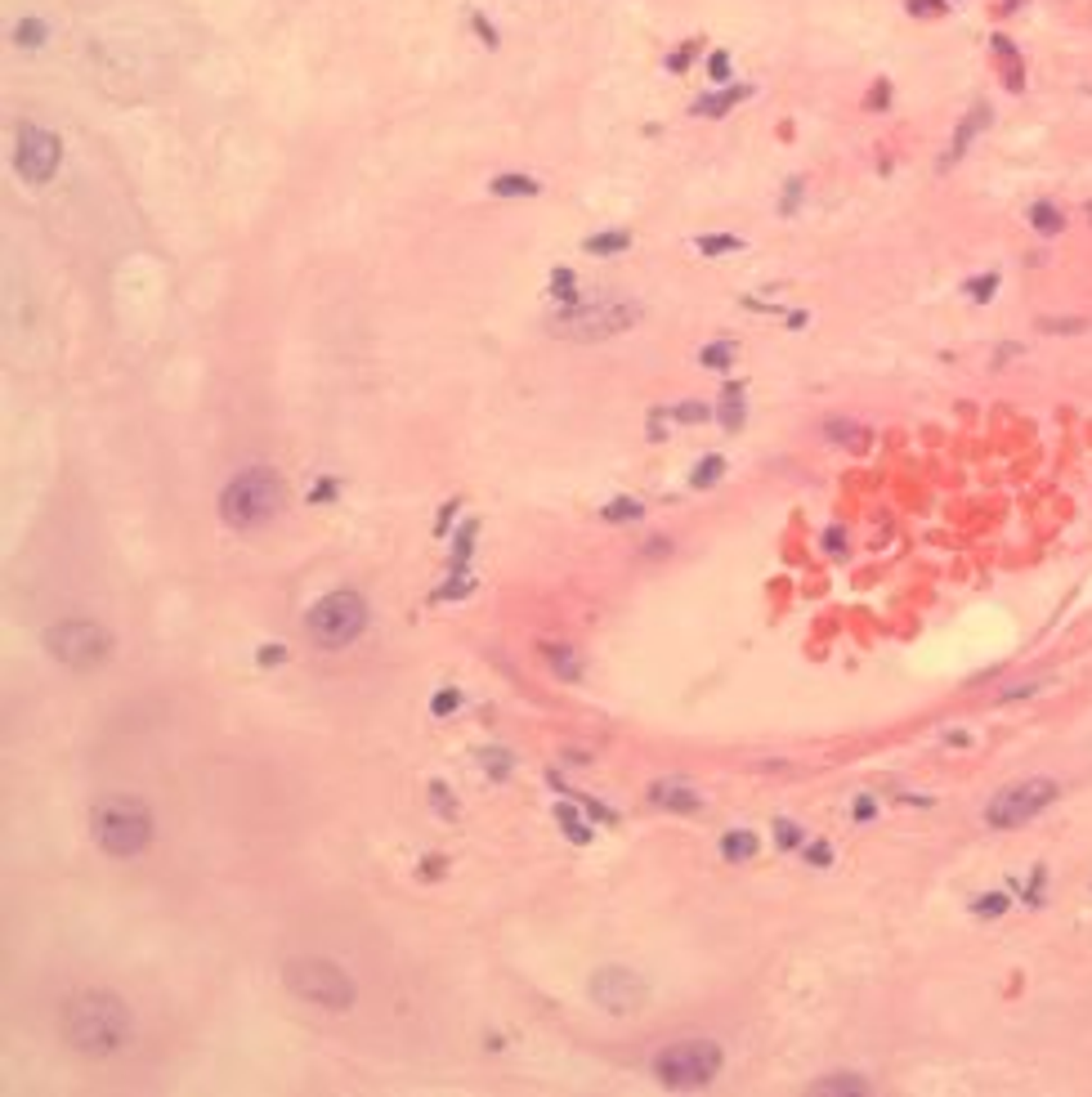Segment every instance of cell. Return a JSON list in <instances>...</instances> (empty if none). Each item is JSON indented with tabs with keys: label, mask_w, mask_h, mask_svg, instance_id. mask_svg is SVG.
Here are the masks:
<instances>
[{
	"label": "cell",
	"mask_w": 1092,
	"mask_h": 1097,
	"mask_svg": "<svg viewBox=\"0 0 1092 1097\" xmlns=\"http://www.w3.org/2000/svg\"><path fill=\"white\" fill-rule=\"evenodd\" d=\"M63 1044L81 1057H112L135 1039V1017L122 995L112 990H81L63 1003L59 1017Z\"/></svg>",
	"instance_id": "6da1fadb"
},
{
	"label": "cell",
	"mask_w": 1092,
	"mask_h": 1097,
	"mask_svg": "<svg viewBox=\"0 0 1092 1097\" xmlns=\"http://www.w3.org/2000/svg\"><path fill=\"white\" fill-rule=\"evenodd\" d=\"M152 811L144 798H130V793H108L103 802H94L90 811V834L94 842L116 856V860H135L152 847Z\"/></svg>",
	"instance_id": "7a4b0ae2"
},
{
	"label": "cell",
	"mask_w": 1092,
	"mask_h": 1097,
	"mask_svg": "<svg viewBox=\"0 0 1092 1097\" xmlns=\"http://www.w3.org/2000/svg\"><path fill=\"white\" fill-rule=\"evenodd\" d=\"M287 502V484L273 466H247L220 488V520L228 528H260Z\"/></svg>",
	"instance_id": "3957f363"
},
{
	"label": "cell",
	"mask_w": 1092,
	"mask_h": 1097,
	"mask_svg": "<svg viewBox=\"0 0 1092 1097\" xmlns=\"http://www.w3.org/2000/svg\"><path fill=\"white\" fill-rule=\"evenodd\" d=\"M645 318V305L632 296H600V300H578V305H564L560 314L546 318L551 336L578 340V346H592V340H609L622 336L627 327H636Z\"/></svg>",
	"instance_id": "277c9868"
},
{
	"label": "cell",
	"mask_w": 1092,
	"mask_h": 1097,
	"mask_svg": "<svg viewBox=\"0 0 1092 1097\" xmlns=\"http://www.w3.org/2000/svg\"><path fill=\"white\" fill-rule=\"evenodd\" d=\"M721 1071H725V1048L717 1039H676L668 1048H658L649 1062V1075L672 1093L708 1088Z\"/></svg>",
	"instance_id": "5b68a950"
},
{
	"label": "cell",
	"mask_w": 1092,
	"mask_h": 1097,
	"mask_svg": "<svg viewBox=\"0 0 1092 1097\" xmlns=\"http://www.w3.org/2000/svg\"><path fill=\"white\" fill-rule=\"evenodd\" d=\"M283 986L300 1003H314V1008H327V1012H349L354 999H359L354 976L332 959H287L283 963Z\"/></svg>",
	"instance_id": "8992f818"
},
{
	"label": "cell",
	"mask_w": 1092,
	"mask_h": 1097,
	"mask_svg": "<svg viewBox=\"0 0 1092 1097\" xmlns=\"http://www.w3.org/2000/svg\"><path fill=\"white\" fill-rule=\"evenodd\" d=\"M363 627H368V600L354 587L327 591L323 600L309 604V614H304V632H309V640H314L318 650L354 646V640L363 636Z\"/></svg>",
	"instance_id": "52a82bcc"
},
{
	"label": "cell",
	"mask_w": 1092,
	"mask_h": 1097,
	"mask_svg": "<svg viewBox=\"0 0 1092 1097\" xmlns=\"http://www.w3.org/2000/svg\"><path fill=\"white\" fill-rule=\"evenodd\" d=\"M41 646H46V654L59 659L63 667L86 672V667H99V663L112 654V632H108L103 623H94V618H63V623L46 627Z\"/></svg>",
	"instance_id": "ba28073f"
},
{
	"label": "cell",
	"mask_w": 1092,
	"mask_h": 1097,
	"mask_svg": "<svg viewBox=\"0 0 1092 1097\" xmlns=\"http://www.w3.org/2000/svg\"><path fill=\"white\" fill-rule=\"evenodd\" d=\"M1061 798V784L1057 779H1047V775H1034V779H1021V784H1007V788H998L994 798L985 802V824L990 828H998V834H1007V828H1021V824H1030V820H1039L1052 802Z\"/></svg>",
	"instance_id": "9c48e42d"
},
{
	"label": "cell",
	"mask_w": 1092,
	"mask_h": 1097,
	"mask_svg": "<svg viewBox=\"0 0 1092 1097\" xmlns=\"http://www.w3.org/2000/svg\"><path fill=\"white\" fill-rule=\"evenodd\" d=\"M587 995H592L605 1012L627 1017V1012H640V1008L649 1003V981H645L640 972H632V968L609 963V968H596V972H592Z\"/></svg>",
	"instance_id": "30bf717a"
},
{
	"label": "cell",
	"mask_w": 1092,
	"mask_h": 1097,
	"mask_svg": "<svg viewBox=\"0 0 1092 1097\" xmlns=\"http://www.w3.org/2000/svg\"><path fill=\"white\" fill-rule=\"evenodd\" d=\"M59 157H63V148H59V139H54L46 126H36V122H23V126H18L14 166H18V175H23L27 184H50L54 171H59Z\"/></svg>",
	"instance_id": "8fae6325"
},
{
	"label": "cell",
	"mask_w": 1092,
	"mask_h": 1097,
	"mask_svg": "<svg viewBox=\"0 0 1092 1097\" xmlns=\"http://www.w3.org/2000/svg\"><path fill=\"white\" fill-rule=\"evenodd\" d=\"M990 117H994V112H990V103H971V112H967V117L958 122V130H954V139H949V148H945V157L935 162V171L945 175V171H949L954 162H962L967 143H971V139H976V135H981V130L990 126Z\"/></svg>",
	"instance_id": "7c38bea8"
},
{
	"label": "cell",
	"mask_w": 1092,
	"mask_h": 1097,
	"mask_svg": "<svg viewBox=\"0 0 1092 1097\" xmlns=\"http://www.w3.org/2000/svg\"><path fill=\"white\" fill-rule=\"evenodd\" d=\"M649 802L662 807V811L694 815L698 807H704V793H698L694 784H685V779H658V784H649Z\"/></svg>",
	"instance_id": "4fadbf2b"
},
{
	"label": "cell",
	"mask_w": 1092,
	"mask_h": 1097,
	"mask_svg": "<svg viewBox=\"0 0 1092 1097\" xmlns=\"http://www.w3.org/2000/svg\"><path fill=\"white\" fill-rule=\"evenodd\" d=\"M748 94H752V86H725V90H717V94H698V99L690 103V112H694V117H712V122H717V117H725L730 108L744 103Z\"/></svg>",
	"instance_id": "5bb4252c"
},
{
	"label": "cell",
	"mask_w": 1092,
	"mask_h": 1097,
	"mask_svg": "<svg viewBox=\"0 0 1092 1097\" xmlns=\"http://www.w3.org/2000/svg\"><path fill=\"white\" fill-rule=\"evenodd\" d=\"M717 417H721V426H725V435H738L744 430V422H748V403H744V386H725L721 390V408H717Z\"/></svg>",
	"instance_id": "9a60e30c"
},
{
	"label": "cell",
	"mask_w": 1092,
	"mask_h": 1097,
	"mask_svg": "<svg viewBox=\"0 0 1092 1097\" xmlns=\"http://www.w3.org/2000/svg\"><path fill=\"white\" fill-rule=\"evenodd\" d=\"M1026 220H1030V229H1034L1039 238H1057V234L1066 229V215H1061V206H1057V202H1047V198L1030 202Z\"/></svg>",
	"instance_id": "2e32d148"
},
{
	"label": "cell",
	"mask_w": 1092,
	"mask_h": 1097,
	"mask_svg": "<svg viewBox=\"0 0 1092 1097\" xmlns=\"http://www.w3.org/2000/svg\"><path fill=\"white\" fill-rule=\"evenodd\" d=\"M757 851H761V842H757V834H748V828H730V834L721 838L725 864H748Z\"/></svg>",
	"instance_id": "e0dca14e"
},
{
	"label": "cell",
	"mask_w": 1092,
	"mask_h": 1097,
	"mask_svg": "<svg viewBox=\"0 0 1092 1097\" xmlns=\"http://www.w3.org/2000/svg\"><path fill=\"white\" fill-rule=\"evenodd\" d=\"M488 193L493 198H537L542 184L533 175H493L488 179Z\"/></svg>",
	"instance_id": "ac0fdd59"
},
{
	"label": "cell",
	"mask_w": 1092,
	"mask_h": 1097,
	"mask_svg": "<svg viewBox=\"0 0 1092 1097\" xmlns=\"http://www.w3.org/2000/svg\"><path fill=\"white\" fill-rule=\"evenodd\" d=\"M627 247H632V234H627V229H609V234L582 238V251H587V255H622Z\"/></svg>",
	"instance_id": "d6986e66"
},
{
	"label": "cell",
	"mask_w": 1092,
	"mask_h": 1097,
	"mask_svg": "<svg viewBox=\"0 0 1092 1097\" xmlns=\"http://www.w3.org/2000/svg\"><path fill=\"white\" fill-rule=\"evenodd\" d=\"M546 663H551V672L560 681H569V686H578V681H582V663H578L573 646H546Z\"/></svg>",
	"instance_id": "ffe728a7"
},
{
	"label": "cell",
	"mask_w": 1092,
	"mask_h": 1097,
	"mask_svg": "<svg viewBox=\"0 0 1092 1097\" xmlns=\"http://www.w3.org/2000/svg\"><path fill=\"white\" fill-rule=\"evenodd\" d=\"M734 359H738V346H734V340H708V346L698 350V363L712 367V372H725Z\"/></svg>",
	"instance_id": "44dd1931"
},
{
	"label": "cell",
	"mask_w": 1092,
	"mask_h": 1097,
	"mask_svg": "<svg viewBox=\"0 0 1092 1097\" xmlns=\"http://www.w3.org/2000/svg\"><path fill=\"white\" fill-rule=\"evenodd\" d=\"M546 296L560 300V305H578V278L573 269H551V283H546Z\"/></svg>",
	"instance_id": "7402d4cb"
},
{
	"label": "cell",
	"mask_w": 1092,
	"mask_h": 1097,
	"mask_svg": "<svg viewBox=\"0 0 1092 1097\" xmlns=\"http://www.w3.org/2000/svg\"><path fill=\"white\" fill-rule=\"evenodd\" d=\"M721 475H725V458H721V452H712V458H704V462L694 466L690 484L694 488H712V484H721Z\"/></svg>",
	"instance_id": "603a6c76"
},
{
	"label": "cell",
	"mask_w": 1092,
	"mask_h": 1097,
	"mask_svg": "<svg viewBox=\"0 0 1092 1097\" xmlns=\"http://www.w3.org/2000/svg\"><path fill=\"white\" fill-rule=\"evenodd\" d=\"M810 1093H869V1084L860 1075H824L810 1084Z\"/></svg>",
	"instance_id": "cb8c5ba5"
},
{
	"label": "cell",
	"mask_w": 1092,
	"mask_h": 1097,
	"mask_svg": "<svg viewBox=\"0 0 1092 1097\" xmlns=\"http://www.w3.org/2000/svg\"><path fill=\"white\" fill-rule=\"evenodd\" d=\"M640 515H645V507L636 498H613L609 507H600V520H609V524H627V520H640Z\"/></svg>",
	"instance_id": "d4e9b609"
},
{
	"label": "cell",
	"mask_w": 1092,
	"mask_h": 1097,
	"mask_svg": "<svg viewBox=\"0 0 1092 1097\" xmlns=\"http://www.w3.org/2000/svg\"><path fill=\"white\" fill-rule=\"evenodd\" d=\"M962 291L976 300V305H985V300H994V291H998V274L990 269V274H976V278H967L962 283Z\"/></svg>",
	"instance_id": "484cf974"
},
{
	"label": "cell",
	"mask_w": 1092,
	"mask_h": 1097,
	"mask_svg": "<svg viewBox=\"0 0 1092 1097\" xmlns=\"http://www.w3.org/2000/svg\"><path fill=\"white\" fill-rule=\"evenodd\" d=\"M556 820L564 824V834H569V842H578V847H582V842H592V828H587V824H582V820H578V811H573V807H556Z\"/></svg>",
	"instance_id": "4316f807"
},
{
	"label": "cell",
	"mask_w": 1092,
	"mask_h": 1097,
	"mask_svg": "<svg viewBox=\"0 0 1092 1097\" xmlns=\"http://www.w3.org/2000/svg\"><path fill=\"white\" fill-rule=\"evenodd\" d=\"M1088 327H1092L1088 318H1039V332H1047V336H1079Z\"/></svg>",
	"instance_id": "83f0119b"
},
{
	"label": "cell",
	"mask_w": 1092,
	"mask_h": 1097,
	"mask_svg": "<svg viewBox=\"0 0 1092 1097\" xmlns=\"http://www.w3.org/2000/svg\"><path fill=\"white\" fill-rule=\"evenodd\" d=\"M484 771H488L493 779H506V775L515 771V758H511L506 748H488V752H484Z\"/></svg>",
	"instance_id": "f1b7e54d"
},
{
	"label": "cell",
	"mask_w": 1092,
	"mask_h": 1097,
	"mask_svg": "<svg viewBox=\"0 0 1092 1097\" xmlns=\"http://www.w3.org/2000/svg\"><path fill=\"white\" fill-rule=\"evenodd\" d=\"M694 247H698V251H704V255H725V251H738V247H744V242H738L734 234H708V238H698Z\"/></svg>",
	"instance_id": "f546056e"
},
{
	"label": "cell",
	"mask_w": 1092,
	"mask_h": 1097,
	"mask_svg": "<svg viewBox=\"0 0 1092 1097\" xmlns=\"http://www.w3.org/2000/svg\"><path fill=\"white\" fill-rule=\"evenodd\" d=\"M14 41L27 45V50H36V45L46 41V23H41V18H23V23L14 27Z\"/></svg>",
	"instance_id": "4dcf8cb0"
},
{
	"label": "cell",
	"mask_w": 1092,
	"mask_h": 1097,
	"mask_svg": "<svg viewBox=\"0 0 1092 1097\" xmlns=\"http://www.w3.org/2000/svg\"><path fill=\"white\" fill-rule=\"evenodd\" d=\"M475 534H480V524H475V520H466V524H461V534L452 538V564H466V555H471V547H475Z\"/></svg>",
	"instance_id": "1f68e13d"
},
{
	"label": "cell",
	"mask_w": 1092,
	"mask_h": 1097,
	"mask_svg": "<svg viewBox=\"0 0 1092 1097\" xmlns=\"http://www.w3.org/2000/svg\"><path fill=\"white\" fill-rule=\"evenodd\" d=\"M1003 910H1007V896H1003V891H990V896H976V900H971V914H976V919H998Z\"/></svg>",
	"instance_id": "d6a6232c"
},
{
	"label": "cell",
	"mask_w": 1092,
	"mask_h": 1097,
	"mask_svg": "<svg viewBox=\"0 0 1092 1097\" xmlns=\"http://www.w3.org/2000/svg\"><path fill=\"white\" fill-rule=\"evenodd\" d=\"M774 842H779V847H784V851L802 847V842H806V834H802V824H793V820H774Z\"/></svg>",
	"instance_id": "836d02e7"
},
{
	"label": "cell",
	"mask_w": 1092,
	"mask_h": 1097,
	"mask_svg": "<svg viewBox=\"0 0 1092 1097\" xmlns=\"http://www.w3.org/2000/svg\"><path fill=\"white\" fill-rule=\"evenodd\" d=\"M802 860H806V864H815V869H829V864H833V847H829L824 838L802 842Z\"/></svg>",
	"instance_id": "e575fe53"
},
{
	"label": "cell",
	"mask_w": 1092,
	"mask_h": 1097,
	"mask_svg": "<svg viewBox=\"0 0 1092 1097\" xmlns=\"http://www.w3.org/2000/svg\"><path fill=\"white\" fill-rule=\"evenodd\" d=\"M708 417H712L708 403H676L672 408V422H685V426H698V422H708Z\"/></svg>",
	"instance_id": "d590c367"
},
{
	"label": "cell",
	"mask_w": 1092,
	"mask_h": 1097,
	"mask_svg": "<svg viewBox=\"0 0 1092 1097\" xmlns=\"http://www.w3.org/2000/svg\"><path fill=\"white\" fill-rule=\"evenodd\" d=\"M802 193H806V184H802V179H788V184H784V202H779V215H797Z\"/></svg>",
	"instance_id": "8d00e7d4"
},
{
	"label": "cell",
	"mask_w": 1092,
	"mask_h": 1097,
	"mask_svg": "<svg viewBox=\"0 0 1092 1097\" xmlns=\"http://www.w3.org/2000/svg\"><path fill=\"white\" fill-rule=\"evenodd\" d=\"M891 103V81L882 77V81H873V90L864 94V112H882Z\"/></svg>",
	"instance_id": "74e56055"
},
{
	"label": "cell",
	"mask_w": 1092,
	"mask_h": 1097,
	"mask_svg": "<svg viewBox=\"0 0 1092 1097\" xmlns=\"http://www.w3.org/2000/svg\"><path fill=\"white\" fill-rule=\"evenodd\" d=\"M1043 887H1047V869L1043 864H1034V874H1030V887H1026V905H1043Z\"/></svg>",
	"instance_id": "f35d334b"
},
{
	"label": "cell",
	"mask_w": 1092,
	"mask_h": 1097,
	"mask_svg": "<svg viewBox=\"0 0 1092 1097\" xmlns=\"http://www.w3.org/2000/svg\"><path fill=\"white\" fill-rule=\"evenodd\" d=\"M708 77H712L717 86H725V81H730V54H725V50L708 54Z\"/></svg>",
	"instance_id": "ab89813d"
},
{
	"label": "cell",
	"mask_w": 1092,
	"mask_h": 1097,
	"mask_svg": "<svg viewBox=\"0 0 1092 1097\" xmlns=\"http://www.w3.org/2000/svg\"><path fill=\"white\" fill-rule=\"evenodd\" d=\"M430 802H435V811H439L444 820L457 815V802H448V788H444V784H430Z\"/></svg>",
	"instance_id": "60d3db41"
},
{
	"label": "cell",
	"mask_w": 1092,
	"mask_h": 1097,
	"mask_svg": "<svg viewBox=\"0 0 1092 1097\" xmlns=\"http://www.w3.org/2000/svg\"><path fill=\"white\" fill-rule=\"evenodd\" d=\"M905 5H909V14H918V18H931V14H945V10H949L945 0H905Z\"/></svg>",
	"instance_id": "b9f144b4"
},
{
	"label": "cell",
	"mask_w": 1092,
	"mask_h": 1097,
	"mask_svg": "<svg viewBox=\"0 0 1092 1097\" xmlns=\"http://www.w3.org/2000/svg\"><path fill=\"white\" fill-rule=\"evenodd\" d=\"M824 551L829 555H846V528H837V524L824 528Z\"/></svg>",
	"instance_id": "7bdbcfd3"
},
{
	"label": "cell",
	"mask_w": 1092,
	"mask_h": 1097,
	"mask_svg": "<svg viewBox=\"0 0 1092 1097\" xmlns=\"http://www.w3.org/2000/svg\"><path fill=\"white\" fill-rule=\"evenodd\" d=\"M824 435H829L833 444H846V439L855 435V426H850V422H842V417H829V422H824Z\"/></svg>",
	"instance_id": "ee69618b"
},
{
	"label": "cell",
	"mask_w": 1092,
	"mask_h": 1097,
	"mask_svg": "<svg viewBox=\"0 0 1092 1097\" xmlns=\"http://www.w3.org/2000/svg\"><path fill=\"white\" fill-rule=\"evenodd\" d=\"M457 703H461V695H457V690H439V695H435V703H430V712H435V716H448V712H457Z\"/></svg>",
	"instance_id": "f6af8a7d"
},
{
	"label": "cell",
	"mask_w": 1092,
	"mask_h": 1097,
	"mask_svg": "<svg viewBox=\"0 0 1092 1097\" xmlns=\"http://www.w3.org/2000/svg\"><path fill=\"white\" fill-rule=\"evenodd\" d=\"M694 54H698V45H694V41H690V45H681V50L668 59V72H685V67L694 63Z\"/></svg>",
	"instance_id": "bcb514c9"
},
{
	"label": "cell",
	"mask_w": 1092,
	"mask_h": 1097,
	"mask_svg": "<svg viewBox=\"0 0 1092 1097\" xmlns=\"http://www.w3.org/2000/svg\"><path fill=\"white\" fill-rule=\"evenodd\" d=\"M850 815H855V824H869V820L878 815V802H873V798H855Z\"/></svg>",
	"instance_id": "7dc6e473"
},
{
	"label": "cell",
	"mask_w": 1092,
	"mask_h": 1097,
	"mask_svg": "<svg viewBox=\"0 0 1092 1097\" xmlns=\"http://www.w3.org/2000/svg\"><path fill=\"white\" fill-rule=\"evenodd\" d=\"M640 555H645V560H658V555H672V538H649V542L640 547Z\"/></svg>",
	"instance_id": "c3c4849f"
},
{
	"label": "cell",
	"mask_w": 1092,
	"mask_h": 1097,
	"mask_svg": "<svg viewBox=\"0 0 1092 1097\" xmlns=\"http://www.w3.org/2000/svg\"><path fill=\"white\" fill-rule=\"evenodd\" d=\"M1039 690H1043L1039 681H1026V686H1012V690H1003V695H998V703H1012V699H1021V695L1030 699V695H1039Z\"/></svg>",
	"instance_id": "681fc988"
},
{
	"label": "cell",
	"mask_w": 1092,
	"mask_h": 1097,
	"mask_svg": "<svg viewBox=\"0 0 1092 1097\" xmlns=\"http://www.w3.org/2000/svg\"><path fill=\"white\" fill-rule=\"evenodd\" d=\"M332 498H336V479H318L309 488V502H332Z\"/></svg>",
	"instance_id": "f907efd6"
},
{
	"label": "cell",
	"mask_w": 1092,
	"mask_h": 1097,
	"mask_svg": "<svg viewBox=\"0 0 1092 1097\" xmlns=\"http://www.w3.org/2000/svg\"><path fill=\"white\" fill-rule=\"evenodd\" d=\"M471 23H475V31H480V36H484V45H488V50H497V27H493V23H488V18H484V14H475V18H471Z\"/></svg>",
	"instance_id": "816d5d0a"
},
{
	"label": "cell",
	"mask_w": 1092,
	"mask_h": 1097,
	"mask_svg": "<svg viewBox=\"0 0 1092 1097\" xmlns=\"http://www.w3.org/2000/svg\"><path fill=\"white\" fill-rule=\"evenodd\" d=\"M662 417H668V412H662V408H654V412H649V439H654V444H662V439H668V435H662Z\"/></svg>",
	"instance_id": "f5cc1de1"
},
{
	"label": "cell",
	"mask_w": 1092,
	"mask_h": 1097,
	"mask_svg": "<svg viewBox=\"0 0 1092 1097\" xmlns=\"http://www.w3.org/2000/svg\"><path fill=\"white\" fill-rule=\"evenodd\" d=\"M421 874H425V878H439V874H444V856H425V860H421Z\"/></svg>",
	"instance_id": "db71d44e"
},
{
	"label": "cell",
	"mask_w": 1092,
	"mask_h": 1097,
	"mask_svg": "<svg viewBox=\"0 0 1092 1097\" xmlns=\"http://www.w3.org/2000/svg\"><path fill=\"white\" fill-rule=\"evenodd\" d=\"M283 659H287L283 646H260V663H264V667H269V663H283Z\"/></svg>",
	"instance_id": "11a10c76"
},
{
	"label": "cell",
	"mask_w": 1092,
	"mask_h": 1097,
	"mask_svg": "<svg viewBox=\"0 0 1092 1097\" xmlns=\"http://www.w3.org/2000/svg\"><path fill=\"white\" fill-rule=\"evenodd\" d=\"M945 744H954V748H967V744H971V735H962V730H945Z\"/></svg>",
	"instance_id": "9f6ffc18"
},
{
	"label": "cell",
	"mask_w": 1092,
	"mask_h": 1097,
	"mask_svg": "<svg viewBox=\"0 0 1092 1097\" xmlns=\"http://www.w3.org/2000/svg\"><path fill=\"white\" fill-rule=\"evenodd\" d=\"M452 515H457V502H448V507L439 511V524H435V528H439V534H444V528H448V520H452Z\"/></svg>",
	"instance_id": "6f0895ef"
},
{
	"label": "cell",
	"mask_w": 1092,
	"mask_h": 1097,
	"mask_svg": "<svg viewBox=\"0 0 1092 1097\" xmlns=\"http://www.w3.org/2000/svg\"><path fill=\"white\" fill-rule=\"evenodd\" d=\"M788 327L802 332V327H806V310H793V314H788Z\"/></svg>",
	"instance_id": "680465c9"
},
{
	"label": "cell",
	"mask_w": 1092,
	"mask_h": 1097,
	"mask_svg": "<svg viewBox=\"0 0 1092 1097\" xmlns=\"http://www.w3.org/2000/svg\"><path fill=\"white\" fill-rule=\"evenodd\" d=\"M1088 215H1092V202H1088Z\"/></svg>",
	"instance_id": "91938a15"
}]
</instances>
